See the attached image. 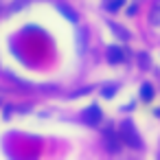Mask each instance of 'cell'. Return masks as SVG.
<instances>
[{
	"mask_svg": "<svg viewBox=\"0 0 160 160\" xmlns=\"http://www.w3.org/2000/svg\"><path fill=\"white\" fill-rule=\"evenodd\" d=\"M132 136H134V132H132V123H123V125H121V138L127 140L132 147H138L140 142H138L136 138H132Z\"/></svg>",
	"mask_w": 160,
	"mask_h": 160,
	"instance_id": "6da1fadb",
	"label": "cell"
},
{
	"mask_svg": "<svg viewBox=\"0 0 160 160\" xmlns=\"http://www.w3.org/2000/svg\"><path fill=\"white\" fill-rule=\"evenodd\" d=\"M86 118H88V123H97V118H99V110H97V108H90V112L86 114Z\"/></svg>",
	"mask_w": 160,
	"mask_h": 160,
	"instance_id": "7a4b0ae2",
	"label": "cell"
},
{
	"mask_svg": "<svg viewBox=\"0 0 160 160\" xmlns=\"http://www.w3.org/2000/svg\"><path fill=\"white\" fill-rule=\"evenodd\" d=\"M110 59H112V62H121V59H123V53H121L118 48H112V51H110Z\"/></svg>",
	"mask_w": 160,
	"mask_h": 160,
	"instance_id": "3957f363",
	"label": "cell"
},
{
	"mask_svg": "<svg viewBox=\"0 0 160 160\" xmlns=\"http://www.w3.org/2000/svg\"><path fill=\"white\" fill-rule=\"evenodd\" d=\"M142 97H145V99H149V97H151V88H149V86H145V88H142Z\"/></svg>",
	"mask_w": 160,
	"mask_h": 160,
	"instance_id": "277c9868",
	"label": "cell"
}]
</instances>
